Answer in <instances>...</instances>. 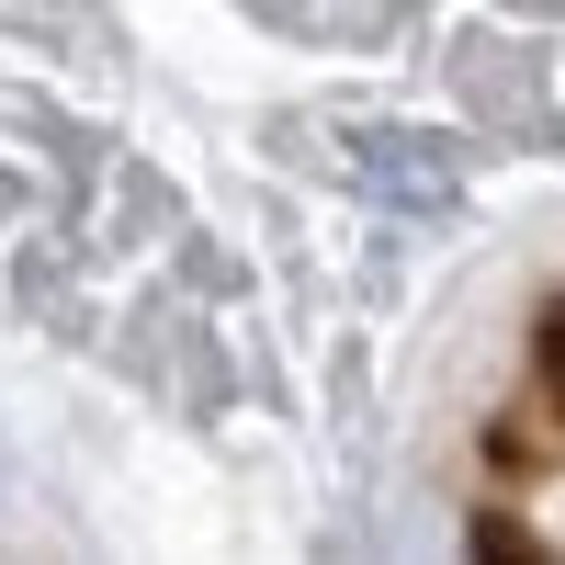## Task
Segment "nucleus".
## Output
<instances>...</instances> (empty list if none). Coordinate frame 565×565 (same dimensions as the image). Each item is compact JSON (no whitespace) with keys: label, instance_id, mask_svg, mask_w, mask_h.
I'll list each match as a JSON object with an SVG mask.
<instances>
[{"label":"nucleus","instance_id":"nucleus-1","mask_svg":"<svg viewBox=\"0 0 565 565\" xmlns=\"http://www.w3.org/2000/svg\"><path fill=\"white\" fill-rule=\"evenodd\" d=\"M351 181L385 193V204H452L463 193V148L430 136V125H362L351 136Z\"/></svg>","mask_w":565,"mask_h":565},{"label":"nucleus","instance_id":"nucleus-2","mask_svg":"<svg viewBox=\"0 0 565 565\" xmlns=\"http://www.w3.org/2000/svg\"><path fill=\"white\" fill-rule=\"evenodd\" d=\"M543 385H554V407H565V306L543 317Z\"/></svg>","mask_w":565,"mask_h":565}]
</instances>
